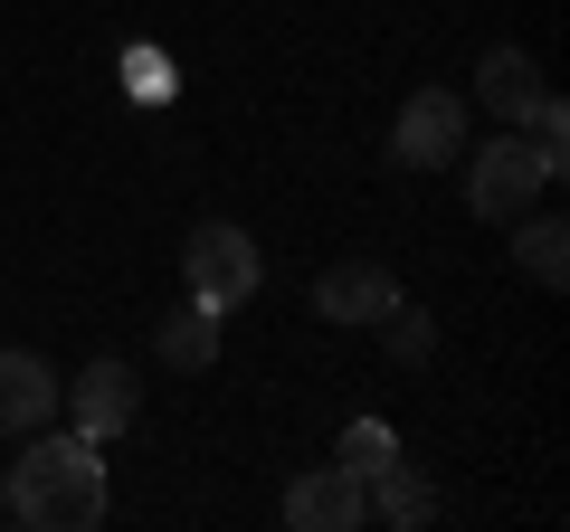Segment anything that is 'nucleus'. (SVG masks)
Instances as JSON below:
<instances>
[{
	"mask_svg": "<svg viewBox=\"0 0 570 532\" xmlns=\"http://www.w3.org/2000/svg\"><path fill=\"white\" fill-rule=\"evenodd\" d=\"M504 228H513V257H523L532 286H561V276H570V228L561 219H532V209H523V219H504Z\"/></svg>",
	"mask_w": 570,
	"mask_h": 532,
	"instance_id": "f8f14e48",
	"label": "nucleus"
},
{
	"mask_svg": "<svg viewBox=\"0 0 570 532\" xmlns=\"http://www.w3.org/2000/svg\"><path fill=\"white\" fill-rule=\"evenodd\" d=\"M390 305H400V286H390V266H371V257L324 266V286H314V314H324V324H381Z\"/></svg>",
	"mask_w": 570,
	"mask_h": 532,
	"instance_id": "423d86ee",
	"label": "nucleus"
},
{
	"mask_svg": "<svg viewBox=\"0 0 570 532\" xmlns=\"http://www.w3.org/2000/svg\"><path fill=\"white\" fill-rule=\"evenodd\" d=\"M124 86H134V105H163L171 96V58L163 48H134V58H124Z\"/></svg>",
	"mask_w": 570,
	"mask_h": 532,
	"instance_id": "4468645a",
	"label": "nucleus"
},
{
	"mask_svg": "<svg viewBox=\"0 0 570 532\" xmlns=\"http://www.w3.org/2000/svg\"><path fill=\"white\" fill-rule=\"evenodd\" d=\"M523 124H532V144H542L551 162H561V152H570V115H561V96H542V105H532Z\"/></svg>",
	"mask_w": 570,
	"mask_h": 532,
	"instance_id": "dca6fc26",
	"label": "nucleus"
},
{
	"mask_svg": "<svg viewBox=\"0 0 570 532\" xmlns=\"http://www.w3.org/2000/svg\"><path fill=\"white\" fill-rule=\"evenodd\" d=\"M551 181H561V162H551V152L532 144V134H513V124H504V134H494L485 152H475V171H466V209L504 228V219H523V209L542 200Z\"/></svg>",
	"mask_w": 570,
	"mask_h": 532,
	"instance_id": "f03ea898",
	"label": "nucleus"
},
{
	"mask_svg": "<svg viewBox=\"0 0 570 532\" xmlns=\"http://www.w3.org/2000/svg\"><path fill=\"white\" fill-rule=\"evenodd\" d=\"M362 513H371V485L352 466H314V475L285 485V523H295V532H352Z\"/></svg>",
	"mask_w": 570,
	"mask_h": 532,
	"instance_id": "39448f33",
	"label": "nucleus"
},
{
	"mask_svg": "<svg viewBox=\"0 0 570 532\" xmlns=\"http://www.w3.org/2000/svg\"><path fill=\"white\" fill-rule=\"evenodd\" d=\"M475 96H485V105H494V115H504V124H523L532 105L551 96V86H542V67H532L523 48H494V58L475 67Z\"/></svg>",
	"mask_w": 570,
	"mask_h": 532,
	"instance_id": "1a4fd4ad",
	"label": "nucleus"
},
{
	"mask_svg": "<svg viewBox=\"0 0 570 532\" xmlns=\"http://www.w3.org/2000/svg\"><path fill=\"white\" fill-rule=\"evenodd\" d=\"M362 485H371V513H381V523H400V532L438 523V485H428L419 466H400V456H390L381 475H362Z\"/></svg>",
	"mask_w": 570,
	"mask_h": 532,
	"instance_id": "9d476101",
	"label": "nucleus"
},
{
	"mask_svg": "<svg viewBox=\"0 0 570 532\" xmlns=\"http://www.w3.org/2000/svg\"><path fill=\"white\" fill-rule=\"evenodd\" d=\"M381 343H390V362H428V314L390 305V314H381Z\"/></svg>",
	"mask_w": 570,
	"mask_h": 532,
	"instance_id": "2eb2a0df",
	"label": "nucleus"
},
{
	"mask_svg": "<svg viewBox=\"0 0 570 532\" xmlns=\"http://www.w3.org/2000/svg\"><path fill=\"white\" fill-rule=\"evenodd\" d=\"M0 485H10V513H20L29 532H96L105 523V456H96V437H39Z\"/></svg>",
	"mask_w": 570,
	"mask_h": 532,
	"instance_id": "f257e3e1",
	"label": "nucleus"
},
{
	"mask_svg": "<svg viewBox=\"0 0 570 532\" xmlns=\"http://www.w3.org/2000/svg\"><path fill=\"white\" fill-rule=\"evenodd\" d=\"M0 513H10V485H0Z\"/></svg>",
	"mask_w": 570,
	"mask_h": 532,
	"instance_id": "f3484780",
	"label": "nucleus"
},
{
	"mask_svg": "<svg viewBox=\"0 0 570 532\" xmlns=\"http://www.w3.org/2000/svg\"><path fill=\"white\" fill-rule=\"evenodd\" d=\"M181 276H190V295L200 305H247V295L266 286V257H257V238L247 228H228V219H209V228H190L181 238Z\"/></svg>",
	"mask_w": 570,
	"mask_h": 532,
	"instance_id": "7ed1b4c3",
	"label": "nucleus"
},
{
	"mask_svg": "<svg viewBox=\"0 0 570 532\" xmlns=\"http://www.w3.org/2000/svg\"><path fill=\"white\" fill-rule=\"evenodd\" d=\"M390 456H400V437H390L381 418H352V428H343V466H352V475H381Z\"/></svg>",
	"mask_w": 570,
	"mask_h": 532,
	"instance_id": "ddd939ff",
	"label": "nucleus"
},
{
	"mask_svg": "<svg viewBox=\"0 0 570 532\" xmlns=\"http://www.w3.org/2000/svg\"><path fill=\"white\" fill-rule=\"evenodd\" d=\"M48 418H58V371L39 352H0V437L48 428Z\"/></svg>",
	"mask_w": 570,
	"mask_h": 532,
	"instance_id": "6e6552de",
	"label": "nucleus"
},
{
	"mask_svg": "<svg viewBox=\"0 0 570 532\" xmlns=\"http://www.w3.org/2000/svg\"><path fill=\"white\" fill-rule=\"evenodd\" d=\"M390 152H400L409 171H438L466 152V105L448 96V86H419V96L400 105V134H390Z\"/></svg>",
	"mask_w": 570,
	"mask_h": 532,
	"instance_id": "20e7f679",
	"label": "nucleus"
},
{
	"mask_svg": "<svg viewBox=\"0 0 570 532\" xmlns=\"http://www.w3.org/2000/svg\"><path fill=\"white\" fill-rule=\"evenodd\" d=\"M67 410H77V437H124L134 428V371L124 362H86L67 381Z\"/></svg>",
	"mask_w": 570,
	"mask_h": 532,
	"instance_id": "0eeeda50",
	"label": "nucleus"
},
{
	"mask_svg": "<svg viewBox=\"0 0 570 532\" xmlns=\"http://www.w3.org/2000/svg\"><path fill=\"white\" fill-rule=\"evenodd\" d=\"M153 352H163L171 371H209V362H219V305H200V295H190V305L153 333Z\"/></svg>",
	"mask_w": 570,
	"mask_h": 532,
	"instance_id": "9b49d317",
	"label": "nucleus"
}]
</instances>
